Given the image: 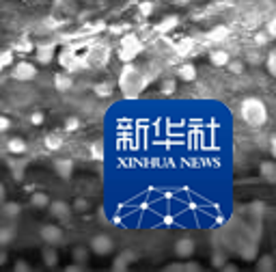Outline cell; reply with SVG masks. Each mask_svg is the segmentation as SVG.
Returning a JSON list of instances; mask_svg holds the SVG:
<instances>
[{
    "label": "cell",
    "mask_w": 276,
    "mask_h": 272,
    "mask_svg": "<svg viewBox=\"0 0 276 272\" xmlns=\"http://www.w3.org/2000/svg\"><path fill=\"white\" fill-rule=\"evenodd\" d=\"M54 87L59 89V91H69V89H71V80H69V76L56 74V78H54Z\"/></svg>",
    "instance_id": "21"
},
{
    "label": "cell",
    "mask_w": 276,
    "mask_h": 272,
    "mask_svg": "<svg viewBox=\"0 0 276 272\" xmlns=\"http://www.w3.org/2000/svg\"><path fill=\"white\" fill-rule=\"evenodd\" d=\"M89 61H91V63H95V65H104L106 61H108V48H106V46H95V48H91Z\"/></svg>",
    "instance_id": "7"
},
{
    "label": "cell",
    "mask_w": 276,
    "mask_h": 272,
    "mask_svg": "<svg viewBox=\"0 0 276 272\" xmlns=\"http://www.w3.org/2000/svg\"><path fill=\"white\" fill-rule=\"evenodd\" d=\"M82 268H84L82 264H71V266H67V270H69V272H80Z\"/></svg>",
    "instance_id": "43"
},
{
    "label": "cell",
    "mask_w": 276,
    "mask_h": 272,
    "mask_svg": "<svg viewBox=\"0 0 276 272\" xmlns=\"http://www.w3.org/2000/svg\"><path fill=\"white\" fill-rule=\"evenodd\" d=\"M138 11H140V16H145V17L151 16V13H153V2H149V0H147V2H140Z\"/></svg>",
    "instance_id": "27"
},
{
    "label": "cell",
    "mask_w": 276,
    "mask_h": 272,
    "mask_svg": "<svg viewBox=\"0 0 276 272\" xmlns=\"http://www.w3.org/2000/svg\"><path fill=\"white\" fill-rule=\"evenodd\" d=\"M132 44H138V37L136 35H125L121 39V46H132Z\"/></svg>",
    "instance_id": "35"
},
{
    "label": "cell",
    "mask_w": 276,
    "mask_h": 272,
    "mask_svg": "<svg viewBox=\"0 0 276 272\" xmlns=\"http://www.w3.org/2000/svg\"><path fill=\"white\" fill-rule=\"evenodd\" d=\"M37 74L35 65L32 63H26V61H22V63H17L16 67H13V78L16 80H22V82H26V80H32Z\"/></svg>",
    "instance_id": "4"
},
{
    "label": "cell",
    "mask_w": 276,
    "mask_h": 272,
    "mask_svg": "<svg viewBox=\"0 0 276 272\" xmlns=\"http://www.w3.org/2000/svg\"><path fill=\"white\" fill-rule=\"evenodd\" d=\"M7 259H9V257H7V253H4L2 249H0V266H4V264H7Z\"/></svg>",
    "instance_id": "45"
},
{
    "label": "cell",
    "mask_w": 276,
    "mask_h": 272,
    "mask_svg": "<svg viewBox=\"0 0 276 272\" xmlns=\"http://www.w3.org/2000/svg\"><path fill=\"white\" fill-rule=\"evenodd\" d=\"M173 26H177V17H175V16H171V17H166V20H162V24L158 26V31L168 32V31H173Z\"/></svg>",
    "instance_id": "25"
},
{
    "label": "cell",
    "mask_w": 276,
    "mask_h": 272,
    "mask_svg": "<svg viewBox=\"0 0 276 272\" xmlns=\"http://www.w3.org/2000/svg\"><path fill=\"white\" fill-rule=\"evenodd\" d=\"M31 123H32V126H41V123H43V114L41 112H32L31 114Z\"/></svg>",
    "instance_id": "38"
},
{
    "label": "cell",
    "mask_w": 276,
    "mask_h": 272,
    "mask_svg": "<svg viewBox=\"0 0 276 272\" xmlns=\"http://www.w3.org/2000/svg\"><path fill=\"white\" fill-rule=\"evenodd\" d=\"M179 78L181 80H186V82H192V80L196 78V67L192 63H186V65H181V67H179Z\"/></svg>",
    "instance_id": "15"
},
{
    "label": "cell",
    "mask_w": 276,
    "mask_h": 272,
    "mask_svg": "<svg viewBox=\"0 0 276 272\" xmlns=\"http://www.w3.org/2000/svg\"><path fill=\"white\" fill-rule=\"evenodd\" d=\"M13 268H16L17 272H28V270H31V264H28L26 259H17V261H16V266H13Z\"/></svg>",
    "instance_id": "33"
},
{
    "label": "cell",
    "mask_w": 276,
    "mask_h": 272,
    "mask_svg": "<svg viewBox=\"0 0 276 272\" xmlns=\"http://www.w3.org/2000/svg\"><path fill=\"white\" fill-rule=\"evenodd\" d=\"M9 126H11V123H9V119L0 114V132H7V130H9Z\"/></svg>",
    "instance_id": "40"
},
{
    "label": "cell",
    "mask_w": 276,
    "mask_h": 272,
    "mask_svg": "<svg viewBox=\"0 0 276 272\" xmlns=\"http://www.w3.org/2000/svg\"><path fill=\"white\" fill-rule=\"evenodd\" d=\"M214 264H216V266H222L225 261H222V257H220V255H216V257H214Z\"/></svg>",
    "instance_id": "47"
},
{
    "label": "cell",
    "mask_w": 276,
    "mask_h": 272,
    "mask_svg": "<svg viewBox=\"0 0 276 272\" xmlns=\"http://www.w3.org/2000/svg\"><path fill=\"white\" fill-rule=\"evenodd\" d=\"M4 197H7V190H4V186L0 184V201H4Z\"/></svg>",
    "instance_id": "46"
},
{
    "label": "cell",
    "mask_w": 276,
    "mask_h": 272,
    "mask_svg": "<svg viewBox=\"0 0 276 272\" xmlns=\"http://www.w3.org/2000/svg\"><path fill=\"white\" fill-rule=\"evenodd\" d=\"M140 52V44H132V46H121L119 50V59L123 61V63H130V61L134 59Z\"/></svg>",
    "instance_id": "10"
},
{
    "label": "cell",
    "mask_w": 276,
    "mask_h": 272,
    "mask_svg": "<svg viewBox=\"0 0 276 272\" xmlns=\"http://www.w3.org/2000/svg\"><path fill=\"white\" fill-rule=\"evenodd\" d=\"M16 50H20V52H31V50H32V44L24 39V41H20V44L16 46Z\"/></svg>",
    "instance_id": "36"
},
{
    "label": "cell",
    "mask_w": 276,
    "mask_h": 272,
    "mask_svg": "<svg viewBox=\"0 0 276 272\" xmlns=\"http://www.w3.org/2000/svg\"><path fill=\"white\" fill-rule=\"evenodd\" d=\"M95 93H97L99 97H108V95L113 93V89H110L108 84H95Z\"/></svg>",
    "instance_id": "28"
},
{
    "label": "cell",
    "mask_w": 276,
    "mask_h": 272,
    "mask_svg": "<svg viewBox=\"0 0 276 272\" xmlns=\"http://www.w3.org/2000/svg\"><path fill=\"white\" fill-rule=\"evenodd\" d=\"M259 171H261V177H263L265 181H270V184H274V181H276V164H274V162L265 160L263 164L259 166Z\"/></svg>",
    "instance_id": "11"
},
{
    "label": "cell",
    "mask_w": 276,
    "mask_h": 272,
    "mask_svg": "<svg viewBox=\"0 0 276 272\" xmlns=\"http://www.w3.org/2000/svg\"><path fill=\"white\" fill-rule=\"evenodd\" d=\"M9 242H13V229L11 227H2L0 229V246H7Z\"/></svg>",
    "instance_id": "23"
},
{
    "label": "cell",
    "mask_w": 276,
    "mask_h": 272,
    "mask_svg": "<svg viewBox=\"0 0 276 272\" xmlns=\"http://www.w3.org/2000/svg\"><path fill=\"white\" fill-rule=\"evenodd\" d=\"M274 35H276V22H274V20H270V22H268V37L272 39Z\"/></svg>",
    "instance_id": "41"
},
{
    "label": "cell",
    "mask_w": 276,
    "mask_h": 272,
    "mask_svg": "<svg viewBox=\"0 0 276 272\" xmlns=\"http://www.w3.org/2000/svg\"><path fill=\"white\" fill-rule=\"evenodd\" d=\"M11 61H13V54H11V52H4V54H0V67L9 65Z\"/></svg>",
    "instance_id": "37"
},
{
    "label": "cell",
    "mask_w": 276,
    "mask_h": 272,
    "mask_svg": "<svg viewBox=\"0 0 276 272\" xmlns=\"http://www.w3.org/2000/svg\"><path fill=\"white\" fill-rule=\"evenodd\" d=\"M54 171L59 173V177L69 179V177H71V173H74V162L67 160V158L56 160V162H54Z\"/></svg>",
    "instance_id": "6"
},
{
    "label": "cell",
    "mask_w": 276,
    "mask_h": 272,
    "mask_svg": "<svg viewBox=\"0 0 276 272\" xmlns=\"http://www.w3.org/2000/svg\"><path fill=\"white\" fill-rule=\"evenodd\" d=\"M43 143H46V149L56 151V149H61V147H63V136H59V134H48L46 138H43Z\"/></svg>",
    "instance_id": "16"
},
{
    "label": "cell",
    "mask_w": 276,
    "mask_h": 272,
    "mask_svg": "<svg viewBox=\"0 0 276 272\" xmlns=\"http://www.w3.org/2000/svg\"><path fill=\"white\" fill-rule=\"evenodd\" d=\"M37 61H39V63H50L52 61V46H39L37 48Z\"/></svg>",
    "instance_id": "19"
},
{
    "label": "cell",
    "mask_w": 276,
    "mask_h": 272,
    "mask_svg": "<svg viewBox=\"0 0 276 272\" xmlns=\"http://www.w3.org/2000/svg\"><path fill=\"white\" fill-rule=\"evenodd\" d=\"M222 270H227V272H235V270H237V266H235V264H222Z\"/></svg>",
    "instance_id": "44"
},
{
    "label": "cell",
    "mask_w": 276,
    "mask_h": 272,
    "mask_svg": "<svg viewBox=\"0 0 276 272\" xmlns=\"http://www.w3.org/2000/svg\"><path fill=\"white\" fill-rule=\"evenodd\" d=\"M190 50H192V41L190 39H183L181 44L177 46V54H181V56H186Z\"/></svg>",
    "instance_id": "26"
},
{
    "label": "cell",
    "mask_w": 276,
    "mask_h": 272,
    "mask_svg": "<svg viewBox=\"0 0 276 272\" xmlns=\"http://www.w3.org/2000/svg\"><path fill=\"white\" fill-rule=\"evenodd\" d=\"M242 119L248 123L250 128H261L268 119V108L261 99L257 97H246L242 102Z\"/></svg>",
    "instance_id": "1"
},
{
    "label": "cell",
    "mask_w": 276,
    "mask_h": 272,
    "mask_svg": "<svg viewBox=\"0 0 276 272\" xmlns=\"http://www.w3.org/2000/svg\"><path fill=\"white\" fill-rule=\"evenodd\" d=\"M162 93H175V80H164L162 82Z\"/></svg>",
    "instance_id": "32"
},
{
    "label": "cell",
    "mask_w": 276,
    "mask_h": 272,
    "mask_svg": "<svg viewBox=\"0 0 276 272\" xmlns=\"http://www.w3.org/2000/svg\"><path fill=\"white\" fill-rule=\"evenodd\" d=\"M71 257H74L76 264H82V266H84L86 261H89V253H86L84 246H76L74 253H71Z\"/></svg>",
    "instance_id": "20"
},
{
    "label": "cell",
    "mask_w": 276,
    "mask_h": 272,
    "mask_svg": "<svg viewBox=\"0 0 276 272\" xmlns=\"http://www.w3.org/2000/svg\"><path fill=\"white\" fill-rule=\"evenodd\" d=\"M128 31V24H114L113 28H110V32H114V35H121V32Z\"/></svg>",
    "instance_id": "39"
},
{
    "label": "cell",
    "mask_w": 276,
    "mask_h": 272,
    "mask_svg": "<svg viewBox=\"0 0 276 272\" xmlns=\"http://www.w3.org/2000/svg\"><path fill=\"white\" fill-rule=\"evenodd\" d=\"M257 270H261V272H272V270H274V257H272V255H263L259 261H257Z\"/></svg>",
    "instance_id": "18"
},
{
    "label": "cell",
    "mask_w": 276,
    "mask_h": 272,
    "mask_svg": "<svg viewBox=\"0 0 276 272\" xmlns=\"http://www.w3.org/2000/svg\"><path fill=\"white\" fill-rule=\"evenodd\" d=\"M48 203H50V197H48V194L46 192H35V194H32V197H31V205H32V208H48Z\"/></svg>",
    "instance_id": "17"
},
{
    "label": "cell",
    "mask_w": 276,
    "mask_h": 272,
    "mask_svg": "<svg viewBox=\"0 0 276 272\" xmlns=\"http://www.w3.org/2000/svg\"><path fill=\"white\" fill-rule=\"evenodd\" d=\"M41 240L50 246H56L63 242V231L59 225H46L41 227Z\"/></svg>",
    "instance_id": "3"
},
{
    "label": "cell",
    "mask_w": 276,
    "mask_h": 272,
    "mask_svg": "<svg viewBox=\"0 0 276 272\" xmlns=\"http://www.w3.org/2000/svg\"><path fill=\"white\" fill-rule=\"evenodd\" d=\"M48 208H50L52 216L54 218H61V221H65L67 216H69V205L65 201H50L48 203Z\"/></svg>",
    "instance_id": "9"
},
{
    "label": "cell",
    "mask_w": 276,
    "mask_h": 272,
    "mask_svg": "<svg viewBox=\"0 0 276 272\" xmlns=\"http://www.w3.org/2000/svg\"><path fill=\"white\" fill-rule=\"evenodd\" d=\"M268 41H270L268 32H257V35H255V44H257V46H265Z\"/></svg>",
    "instance_id": "34"
},
{
    "label": "cell",
    "mask_w": 276,
    "mask_h": 272,
    "mask_svg": "<svg viewBox=\"0 0 276 272\" xmlns=\"http://www.w3.org/2000/svg\"><path fill=\"white\" fill-rule=\"evenodd\" d=\"M4 214H7V216H17V214H20V205L17 203H7L4 205Z\"/></svg>",
    "instance_id": "29"
},
{
    "label": "cell",
    "mask_w": 276,
    "mask_h": 272,
    "mask_svg": "<svg viewBox=\"0 0 276 272\" xmlns=\"http://www.w3.org/2000/svg\"><path fill=\"white\" fill-rule=\"evenodd\" d=\"M76 209L84 212V209H89V203H84V199H78V201H76Z\"/></svg>",
    "instance_id": "42"
},
{
    "label": "cell",
    "mask_w": 276,
    "mask_h": 272,
    "mask_svg": "<svg viewBox=\"0 0 276 272\" xmlns=\"http://www.w3.org/2000/svg\"><path fill=\"white\" fill-rule=\"evenodd\" d=\"M175 253L179 259H188V257H192V253H195V240L192 238H181V240L175 242Z\"/></svg>",
    "instance_id": "5"
},
{
    "label": "cell",
    "mask_w": 276,
    "mask_h": 272,
    "mask_svg": "<svg viewBox=\"0 0 276 272\" xmlns=\"http://www.w3.org/2000/svg\"><path fill=\"white\" fill-rule=\"evenodd\" d=\"M114 249V242L110 236H106V233H99V236H93V240H91V251L95 253V255H108V253H113Z\"/></svg>",
    "instance_id": "2"
},
{
    "label": "cell",
    "mask_w": 276,
    "mask_h": 272,
    "mask_svg": "<svg viewBox=\"0 0 276 272\" xmlns=\"http://www.w3.org/2000/svg\"><path fill=\"white\" fill-rule=\"evenodd\" d=\"M78 126H80V121H78V119H76V117H69V119H67V121H65V130H67V132H74V130H78Z\"/></svg>",
    "instance_id": "30"
},
{
    "label": "cell",
    "mask_w": 276,
    "mask_h": 272,
    "mask_svg": "<svg viewBox=\"0 0 276 272\" xmlns=\"http://www.w3.org/2000/svg\"><path fill=\"white\" fill-rule=\"evenodd\" d=\"M268 71L270 74H276V52H270L268 54Z\"/></svg>",
    "instance_id": "31"
},
{
    "label": "cell",
    "mask_w": 276,
    "mask_h": 272,
    "mask_svg": "<svg viewBox=\"0 0 276 272\" xmlns=\"http://www.w3.org/2000/svg\"><path fill=\"white\" fill-rule=\"evenodd\" d=\"M136 259V255H134V251H123L117 259L113 261V270H128V266L132 264V261Z\"/></svg>",
    "instance_id": "8"
},
{
    "label": "cell",
    "mask_w": 276,
    "mask_h": 272,
    "mask_svg": "<svg viewBox=\"0 0 276 272\" xmlns=\"http://www.w3.org/2000/svg\"><path fill=\"white\" fill-rule=\"evenodd\" d=\"M7 149H9V154H13V156H22V154H26V143H24L22 138H11V141L7 143Z\"/></svg>",
    "instance_id": "14"
},
{
    "label": "cell",
    "mask_w": 276,
    "mask_h": 272,
    "mask_svg": "<svg viewBox=\"0 0 276 272\" xmlns=\"http://www.w3.org/2000/svg\"><path fill=\"white\" fill-rule=\"evenodd\" d=\"M41 257H43V264H46L48 268H54V266L59 264V253H56V249L50 244H48V249H43Z\"/></svg>",
    "instance_id": "12"
},
{
    "label": "cell",
    "mask_w": 276,
    "mask_h": 272,
    "mask_svg": "<svg viewBox=\"0 0 276 272\" xmlns=\"http://www.w3.org/2000/svg\"><path fill=\"white\" fill-rule=\"evenodd\" d=\"M91 156L95 160H104V141H95L91 145Z\"/></svg>",
    "instance_id": "22"
},
{
    "label": "cell",
    "mask_w": 276,
    "mask_h": 272,
    "mask_svg": "<svg viewBox=\"0 0 276 272\" xmlns=\"http://www.w3.org/2000/svg\"><path fill=\"white\" fill-rule=\"evenodd\" d=\"M227 35H229V31H227L225 26H216L207 37H210V39H214V41H220V39H225Z\"/></svg>",
    "instance_id": "24"
},
{
    "label": "cell",
    "mask_w": 276,
    "mask_h": 272,
    "mask_svg": "<svg viewBox=\"0 0 276 272\" xmlns=\"http://www.w3.org/2000/svg\"><path fill=\"white\" fill-rule=\"evenodd\" d=\"M210 61L216 65V67H227V63L231 61V56H229V52H225V50H214L210 54Z\"/></svg>",
    "instance_id": "13"
}]
</instances>
